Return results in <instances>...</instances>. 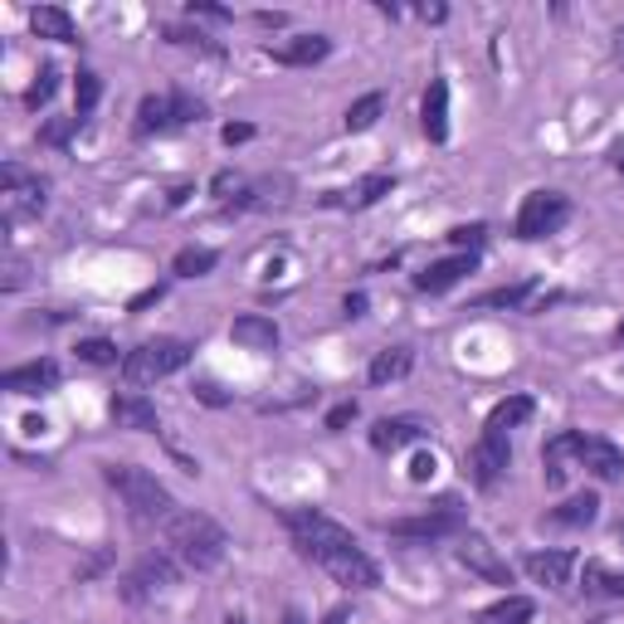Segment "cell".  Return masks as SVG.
<instances>
[{
	"label": "cell",
	"mask_w": 624,
	"mask_h": 624,
	"mask_svg": "<svg viewBox=\"0 0 624 624\" xmlns=\"http://www.w3.org/2000/svg\"><path fill=\"white\" fill-rule=\"evenodd\" d=\"M532 415H537V405H532V395H507V401H497L493 410H488V425H483V429H493V435H507V429L527 425Z\"/></svg>",
	"instance_id": "26"
},
{
	"label": "cell",
	"mask_w": 624,
	"mask_h": 624,
	"mask_svg": "<svg viewBox=\"0 0 624 624\" xmlns=\"http://www.w3.org/2000/svg\"><path fill=\"white\" fill-rule=\"evenodd\" d=\"M30 30L40 40H54V44H78V25L64 6H35L30 10Z\"/></svg>",
	"instance_id": "23"
},
{
	"label": "cell",
	"mask_w": 624,
	"mask_h": 624,
	"mask_svg": "<svg viewBox=\"0 0 624 624\" xmlns=\"http://www.w3.org/2000/svg\"><path fill=\"white\" fill-rule=\"evenodd\" d=\"M537 293H541L537 278H522V283H507V288H493V293H483V298H473V308H522V313H537Z\"/></svg>",
	"instance_id": "24"
},
{
	"label": "cell",
	"mask_w": 624,
	"mask_h": 624,
	"mask_svg": "<svg viewBox=\"0 0 624 624\" xmlns=\"http://www.w3.org/2000/svg\"><path fill=\"white\" fill-rule=\"evenodd\" d=\"M103 479L118 488V497L128 503V513L138 527H156V522H172L176 517V497L172 488H166L162 479H156L152 469H138V463H108Z\"/></svg>",
	"instance_id": "3"
},
{
	"label": "cell",
	"mask_w": 624,
	"mask_h": 624,
	"mask_svg": "<svg viewBox=\"0 0 624 624\" xmlns=\"http://www.w3.org/2000/svg\"><path fill=\"white\" fill-rule=\"evenodd\" d=\"M532 615H537V605H532L527 595H503L488 610H479L473 624H532Z\"/></svg>",
	"instance_id": "27"
},
{
	"label": "cell",
	"mask_w": 624,
	"mask_h": 624,
	"mask_svg": "<svg viewBox=\"0 0 624 624\" xmlns=\"http://www.w3.org/2000/svg\"><path fill=\"white\" fill-rule=\"evenodd\" d=\"M327 54H332V40L327 35H298V40H288V44H269V59L274 64H288V69H308V64H322Z\"/></svg>",
	"instance_id": "18"
},
{
	"label": "cell",
	"mask_w": 624,
	"mask_h": 624,
	"mask_svg": "<svg viewBox=\"0 0 624 624\" xmlns=\"http://www.w3.org/2000/svg\"><path fill=\"white\" fill-rule=\"evenodd\" d=\"M351 419H357V401H342V405H332V410H327V429H332V435H342Z\"/></svg>",
	"instance_id": "37"
},
{
	"label": "cell",
	"mask_w": 624,
	"mask_h": 624,
	"mask_svg": "<svg viewBox=\"0 0 624 624\" xmlns=\"http://www.w3.org/2000/svg\"><path fill=\"white\" fill-rule=\"evenodd\" d=\"M507 463H513L507 435H493V429H483L479 445H473V449H469V459H463V469H469V479L479 483V488H493V483L507 473Z\"/></svg>",
	"instance_id": "9"
},
{
	"label": "cell",
	"mask_w": 624,
	"mask_h": 624,
	"mask_svg": "<svg viewBox=\"0 0 624 624\" xmlns=\"http://www.w3.org/2000/svg\"><path fill=\"white\" fill-rule=\"evenodd\" d=\"M108 415L118 429H138V435H156L162 429V419H156V405L146 401L142 391H118L108 401Z\"/></svg>",
	"instance_id": "13"
},
{
	"label": "cell",
	"mask_w": 624,
	"mask_h": 624,
	"mask_svg": "<svg viewBox=\"0 0 624 624\" xmlns=\"http://www.w3.org/2000/svg\"><path fill=\"white\" fill-rule=\"evenodd\" d=\"M54 385H59V361H50V357L10 366L6 376H0V391H10V395H50Z\"/></svg>",
	"instance_id": "12"
},
{
	"label": "cell",
	"mask_w": 624,
	"mask_h": 624,
	"mask_svg": "<svg viewBox=\"0 0 624 624\" xmlns=\"http://www.w3.org/2000/svg\"><path fill=\"white\" fill-rule=\"evenodd\" d=\"M215 264H220V254H215V249L190 244V249H180V254L172 259V274H176V278H206Z\"/></svg>",
	"instance_id": "29"
},
{
	"label": "cell",
	"mask_w": 624,
	"mask_h": 624,
	"mask_svg": "<svg viewBox=\"0 0 624 624\" xmlns=\"http://www.w3.org/2000/svg\"><path fill=\"white\" fill-rule=\"evenodd\" d=\"M615 172H620V176H624V152H620V156H615Z\"/></svg>",
	"instance_id": "47"
},
{
	"label": "cell",
	"mask_w": 624,
	"mask_h": 624,
	"mask_svg": "<svg viewBox=\"0 0 624 624\" xmlns=\"http://www.w3.org/2000/svg\"><path fill=\"white\" fill-rule=\"evenodd\" d=\"M479 269V254H449V259H435V264L425 269V274H415V288L419 293H449L453 283L463 274H473Z\"/></svg>",
	"instance_id": "17"
},
{
	"label": "cell",
	"mask_w": 624,
	"mask_h": 624,
	"mask_svg": "<svg viewBox=\"0 0 624 624\" xmlns=\"http://www.w3.org/2000/svg\"><path fill=\"white\" fill-rule=\"evenodd\" d=\"M615 64H624V25L615 30Z\"/></svg>",
	"instance_id": "44"
},
{
	"label": "cell",
	"mask_w": 624,
	"mask_h": 624,
	"mask_svg": "<svg viewBox=\"0 0 624 624\" xmlns=\"http://www.w3.org/2000/svg\"><path fill=\"white\" fill-rule=\"evenodd\" d=\"M54 88H59V69H54V64H40V74H35V84H30L25 103L30 108H44L54 98Z\"/></svg>",
	"instance_id": "34"
},
{
	"label": "cell",
	"mask_w": 624,
	"mask_h": 624,
	"mask_svg": "<svg viewBox=\"0 0 624 624\" xmlns=\"http://www.w3.org/2000/svg\"><path fill=\"white\" fill-rule=\"evenodd\" d=\"M342 313H347V317H366V293H347Z\"/></svg>",
	"instance_id": "42"
},
{
	"label": "cell",
	"mask_w": 624,
	"mask_h": 624,
	"mask_svg": "<svg viewBox=\"0 0 624 624\" xmlns=\"http://www.w3.org/2000/svg\"><path fill=\"white\" fill-rule=\"evenodd\" d=\"M166 551L176 556L186 571H215V566L225 561V551H230V537H225V527L215 522L210 513H176L166 522Z\"/></svg>",
	"instance_id": "2"
},
{
	"label": "cell",
	"mask_w": 624,
	"mask_h": 624,
	"mask_svg": "<svg viewBox=\"0 0 624 624\" xmlns=\"http://www.w3.org/2000/svg\"><path fill=\"white\" fill-rule=\"evenodd\" d=\"M220 138H225V146H240V142L254 138V128H249V122H230V128H225Z\"/></svg>",
	"instance_id": "40"
},
{
	"label": "cell",
	"mask_w": 624,
	"mask_h": 624,
	"mask_svg": "<svg viewBox=\"0 0 624 624\" xmlns=\"http://www.w3.org/2000/svg\"><path fill=\"white\" fill-rule=\"evenodd\" d=\"M283 624H308V620H303V610H283Z\"/></svg>",
	"instance_id": "45"
},
{
	"label": "cell",
	"mask_w": 624,
	"mask_h": 624,
	"mask_svg": "<svg viewBox=\"0 0 624 624\" xmlns=\"http://www.w3.org/2000/svg\"><path fill=\"white\" fill-rule=\"evenodd\" d=\"M196 395H200V401H206V405H225V401H230V395H225L215 381H200V385H196Z\"/></svg>",
	"instance_id": "41"
},
{
	"label": "cell",
	"mask_w": 624,
	"mask_h": 624,
	"mask_svg": "<svg viewBox=\"0 0 624 624\" xmlns=\"http://www.w3.org/2000/svg\"><path fill=\"white\" fill-rule=\"evenodd\" d=\"M410 366H415V351H410V347H385V351H376V357H371L366 381H371V385H391V381L410 376Z\"/></svg>",
	"instance_id": "25"
},
{
	"label": "cell",
	"mask_w": 624,
	"mask_h": 624,
	"mask_svg": "<svg viewBox=\"0 0 624 624\" xmlns=\"http://www.w3.org/2000/svg\"><path fill=\"white\" fill-rule=\"evenodd\" d=\"M98 98H103V78H98L94 69H78L74 74V118H88V112L98 108Z\"/></svg>",
	"instance_id": "32"
},
{
	"label": "cell",
	"mask_w": 624,
	"mask_h": 624,
	"mask_svg": "<svg viewBox=\"0 0 624 624\" xmlns=\"http://www.w3.org/2000/svg\"><path fill=\"white\" fill-rule=\"evenodd\" d=\"M419 15H425V20H435V25H439V20H445L449 10H445V6H425V10H419Z\"/></svg>",
	"instance_id": "43"
},
{
	"label": "cell",
	"mask_w": 624,
	"mask_h": 624,
	"mask_svg": "<svg viewBox=\"0 0 624 624\" xmlns=\"http://www.w3.org/2000/svg\"><path fill=\"white\" fill-rule=\"evenodd\" d=\"M463 522H469V513H463L459 497H439L435 507H425V513H415V517L381 522V532L385 537H395V541H439V537L463 532Z\"/></svg>",
	"instance_id": "5"
},
{
	"label": "cell",
	"mask_w": 624,
	"mask_h": 624,
	"mask_svg": "<svg viewBox=\"0 0 624 624\" xmlns=\"http://www.w3.org/2000/svg\"><path fill=\"white\" fill-rule=\"evenodd\" d=\"M410 479H415V483L435 479V453H415V459H410Z\"/></svg>",
	"instance_id": "38"
},
{
	"label": "cell",
	"mask_w": 624,
	"mask_h": 624,
	"mask_svg": "<svg viewBox=\"0 0 624 624\" xmlns=\"http://www.w3.org/2000/svg\"><path fill=\"white\" fill-rule=\"evenodd\" d=\"M391 186H395V176H385V172H371V176H361L357 186H347V190H327V206H342V210H371L381 196H391Z\"/></svg>",
	"instance_id": "16"
},
{
	"label": "cell",
	"mask_w": 624,
	"mask_h": 624,
	"mask_svg": "<svg viewBox=\"0 0 624 624\" xmlns=\"http://www.w3.org/2000/svg\"><path fill=\"white\" fill-rule=\"evenodd\" d=\"M230 342H234V347H244V351H278L283 332H278L274 317H264V313H244V317H234Z\"/></svg>",
	"instance_id": "15"
},
{
	"label": "cell",
	"mask_w": 624,
	"mask_h": 624,
	"mask_svg": "<svg viewBox=\"0 0 624 624\" xmlns=\"http://www.w3.org/2000/svg\"><path fill=\"white\" fill-rule=\"evenodd\" d=\"M74 351H78V361H88V366H118V347H112L108 337H84Z\"/></svg>",
	"instance_id": "33"
},
{
	"label": "cell",
	"mask_w": 624,
	"mask_h": 624,
	"mask_svg": "<svg viewBox=\"0 0 624 624\" xmlns=\"http://www.w3.org/2000/svg\"><path fill=\"white\" fill-rule=\"evenodd\" d=\"M419 128H425L429 142H449V84L435 78L425 88V108H419Z\"/></svg>",
	"instance_id": "21"
},
{
	"label": "cell",
	"mask_w": 624,
	"mask_h": 624,
	"mask_svg": "<svg viewBox=\"0 0 624 624\" xmlns=\"http://www.w3.org/2000/svg\"><path fill=\"white\" fill-rule=\"evenodd\" d=\"M44 210V180H30L20 166H6V225H20Z\"/></svg>",
	"instance_id": "10"
},
{
	"label": "cell",
	"mask_w": 624,
	"mask_h": 624,
	"mask_svg": "<svg viewBox=\"0 0 624 624\" xmlns=\"http://www.w3.org/2000/svg\"><path fill=\"white\" fill-rule=\"evenodd\" d=\"M547 517L556 522V527H590V522L600 517V497L595 493H571L561 507H551Z\"/></svg>",
	"instance_id": "28"
},
{
	"label": "cell",
	"mask_w": 624,
	"mask_h": 624,
	"mask_svg": "<svg viewBox=\"0 0 624 624\" xmlns=\"http://www.w3.org/2000/svg\"><path fill=\"white\" fill-rule=\"evenodd\" d=\"M576 463L590 469L595 479H605V483L624 479V453L610 445V439H600V435H581V445H576Z\"/></svg>",
	"instance_id": "14"
},
{
	"label": "cell",
	"mask_w": 624,
	"mask_h": 624,
	"mask_svg": "<svg viewBox=\"0 0 624 624\" xmlns=\"http://www.w3.org/2000/svg\"><path fill=\"white\" fill-rule=\"evenodd\" d=\"M190 15H206V20H230V10H225V6H210V0H190Z\"/></svg>",
	"instance_id": "39"
},
{
	"label": "cell",
	"mask_w": 624,
	"mask_h": 624,
	"mask_svg": "<svg viewBox=\"0 0 624 624\" xmlns=\"http://www.w3.org/2000/svg\"><path fill=\"white\" fill-rule=\"evenodd\" d=\"M615 342H620V347H624V322H620V327H615Z\"/></svg>",
	"instance_id": "48"
},
{
	"label": "cell",
	"mask_w": 624,
	"mask_h": 624,
	"mask_svg": "<svg viewBox=\"0 0 624 624\" xmlns=\"http://www.w3.org/2000/svg\"><path fill=\"white\" fill-rule=\"evenodd\" d=\"M615 532H620V537H624V522H620V527H615Z\"/></svg>",
	"instance_id": "50"
},
{
	"label": "cell",
	"mask_w": 624,
	"mask_h": 624,
	"mask_svg": "<svg viewBox=\"0 0 624 624\" xmlns=\"http://www.w3.org/2000/svg\"><path fill=\"white\" fill-rule=\"evenodd\" d=\"M322 624H347V610H332V615H327Z\"/></svg>",
	"instance_id": "46"
},
{
	"label": "cell",
	"mask_w": 624,
	"mask_h": 624,
	"mask_svg": "<svg viewBox=\"0 0 624 624\" xmlns=\"http://www.w3.org/2000/svg\"><path fill=\"white\" fill-rule=\"evenodd\" d=\"M180 581V561L172 551H146L138 566H132L128 576H122V600H132V605H142V600H156L166 595Z\"/></svg>",
	"instance_id": "8"
},
{
	"label": "cell",
	"mask_w": 624,
	"mask_h": 624,
	"mask_svg": "<svg viewBox=\"0 0 624 624\" xmlns=\"http://www.w3.org/2000/svg\"><path fill=\"white\" fill-rule=\"evenodd\" d=\"M576 445H581V429H561L556 439H547V449H541V473H547V488H561L566 483V463L576 459Z\"/></svg>",
	"instance_id": "22"
},
{
	"label": "cell",
	"mask_w": 624,
	"mask_h": 624,
	"mask_svg": "<svg viewBox=\"0 0 624 624\" xmlns=\"http://www.w3.org/2000/svg\"><path fill=\"white\" fill-rule=\"evenodd\" d=\"M225 624H249V620H244V615H230V620H225Z\"/></svg>",
	"instance_id": "49"
},
{
	"label": "cell",
	"mask_w": 624,
	"mask_h": 624,
	"mask_svg": "<svg viewBox=\"0 0 624 624\" xmlns=\"http://www.w3.org/2000/svg\"><path fill=\"white\" fill-rule=\"evenodd\" d=\"M206 118V103L190 94H162V98H142L138 103V138H162V132L190 128V122Z\"/></svg>",
	"instance_id": "7"
},
{
	"label": "cell",
	"mask_w": 624,
	"mask_h": 624,
	"mask_svg": "<svg viewBox=\"0 0 624 624\" xmlns=\"http://www.w3.org/2000/svg\"><path fill=\"white\" fill-rule=\"evenodd\" d=\"M78 128H84V118H59V122H50V128L40 132V142H50V146H64V142H69Z\"/></svg>",
	"instance_id": "36"
},
{
	"label": "cell",
	"mask_w": 624,
	"mask_h": 624,
	"mask_svg": "<svg viewBox=\"0 0 624 624\" xmlns=\"http://www.w3.org/2000/svg\"><path fill=\"white\" fill-rule=\"evenodd\" d=\"M381 112H385V94H366V98H357V103L347 108V132H371L381 122Z\"/></svg>",
	"instance_id": "30"
},
{
	"label": "cell",
	"mask_w": 624,
	"mask_h": 624,
	"mask_svg": "<svg viewBox=\"0 0 624 624\" xmlns=\"http://www.w3.org/2000/svg\"><path fill=\"white\" fill-rule=\"evenodd\" d=\"M459 561L469 566L473 576H483L488 585H513V566H507V561H497L493 541H488V537H479V532H469V537H463V547H459Z\"/></svg>",
	"instance_id": "11"
},
{
	"label": "cell",
	"mask_w": 624,
	"mask_h": 624,
	"mask_svg": "<svg viewBox=\"0 0 624 624\" xmlns=\"http://www.w3.org/2000/svg\"><path fill=\"white\" fill-rule=\"evenodd\" d=\"M566 220H571V200L561 190H527L517 206L513 234L517 240H547V234H561Z\"/></svg>",
	"instance_id": "6"
},
{
	"label": "cell",
	"mask_w": 624,
	"mask_h": 624,
	"mask_svg": "<svg viewBox=\"0 0 624 624\" xmlns=\"http://www.w3.org/2000/svg\"><path fill=\"white\" fill-rule=\"evenodd\" d=\"M190 357H196V347L186 337H146L142 347H132L122 357V376H128V385H156V381L176 376Z\"/></svg>",
	"instance_id": "4"
},
{
	"label": "cell",
	"mask_w": 624,
	"mask_h": 624,
	"mask_svg": "<svg viewBox=\"0 0 624 624\" xmlns=\"http://www.w3.org/2000/svg\"><path fill=\"white\" fill-rule=\"evenodd\" d=\"M585 590L590 595L624 600V571H610V566H600V561H585Z\"/></svg>",
	"instance_id": "31"
},
{
	"label": "cell",
	"mask_w": 624,
	"mask_h": 624,
	"mask_svg": "<svg viewBox=\"0 0 624 624\" xmlns=\"http://www.w3.org/2000/svg\"><path fill=\"white\" fill-rule=\"evenodd\" d=\"M522 566H527V576H532L537 585L561 590L566 581H571V571H576V556H571V551H532Z\"/></svg>",
	"instance_id": "20"
},
{
	"label": "cell",
	"mask_w": 624,
	"mask_h": 624,
	"mask_svg": "<svg viewBox=\"0 0 624 624\" xmlns=\"http://www.w3.org/2000/svg\"><path fill=\"white\" fill-rule=\"evenodd\" d=\"M425 439V425H419L415 415H395V419H376V429H371V449L381 453H395L405 445H419Z\"/></svg>",
	"instance_id": "19"
},
{
	"label": "cell",
	"mask_w": 624,
	"mask_h": 624,
	"mask_svg": "<svg viewBox=\"0 0 624 624\" xmlns=\"http://www.w3.org/2000/svg\"><path fill=\"white\" fill-rule=\"evenodd\" d=\"M488 225H459V230H449V244H459V254H473V249L483 244Z\"/></svg>",
	"instance_id": "35"
},
{
	"label": "cell",
	"mask_w": 624,
	"mask_h": 624,
	"mask_svg": "<svg viewBox=\"0 0 624 624\" xmlns=\"http://www.w3.org/2000/svg\"><path fill=\"white\" fill-rule=\"evenodd\" d=\"M283 527L293 532L298 551L308 556L313 566H322L337 585H347V590L381 585V566L371 561V556L357 547V537H351L337 517H327L322 507H288V513H283Z\"/></svg>",
	"instance_id": "1"
}]
</instances>
